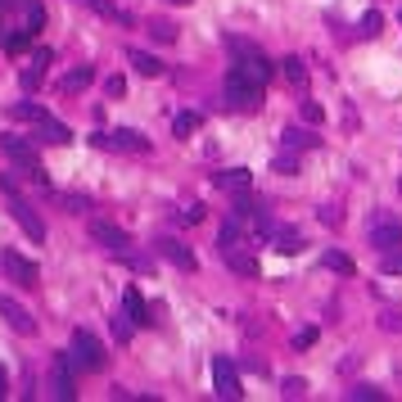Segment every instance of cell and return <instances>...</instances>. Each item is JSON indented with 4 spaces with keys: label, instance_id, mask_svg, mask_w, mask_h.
I'll use <instances>...</instances> for the list:
<instances>
[{
    "label": "cell",
    "instance_id": "1",
    "mask_svg": "<svg viewBox=\"0 0 402 402\" xmlns=\"http://www.w3.org/2000/svg\"><path fill=\"white\" fill-rule=\"evenodd\" d=\"M222 95H226V104H231L235 113H258V109H262V100H267V82L253 77L244 64H235V68L226 73Z\"/></svg>",
    "mask_w": 402,
    "mask_h": 402
},
{
    "label": "cell",
    "instance_id": "2",
    "mask_svg": "<svg viewBox=\"0 0 402 402\" xmlns=\"http://www.w3.org/2000/svg\"><path fill=\"white\" fill-rule=\"evenodd\" d=\"M0 149L9 154V163H18V172H23L27 181H36V186H45V168H41V154H36V145L27 136H14V131H5L0 136Z\"/></svg>",
    "mask_w": 402,
    "mask_h": 402
},
{
    "label": "cell",
    "instance_id": "3",
    "mask_svg": "<svg viewBox=\"0 0 402 402\" xmlns=\"http://www.w3.org/2000/svg\"><path fill=\"white\" fill-rule=\"evenodd\" d=\"M91 145H95V149H104V154H145L149 140H145V136H136V131H127V127H118V131H95Z\"/></svg>",
    "mask_w": 402,
    "mask_h": 402
},
{
    "label": "cell",
    "instance_id": "4",
    "mask_svg": "<svg viewBox=\"0 0 402 402\" xmlns=\"http://www.w3.org/2000/svg\"><path fill=\"white\" fill-rule=\"evenodd\" d=\"M73 352H54V362H50V394L59 398V402H73L77 398V385H73Z\"/></svg>",
    "mask_w": 402,
    "mask_h": 402
},
{
    "label": "cell",
    "instance_id": "5",
    "mask_svg": "<svg viewBox=\"0 0 402 402\" xmlns=\"http://www.w3.org/2000/svg\"><path fill=\"white\" fill-rule=\"evenodd\" d=\"M213 389H217V398H226V402H240L244 398L240 371H235L231 357H213Z\"/></svg>",
    "mask_w": 402,
    "mask_h": 402
},
{
    "label": "cell",
    "instance_id": "6",
    "mask_svg": "<svg viewBox=\"0 0 402 402\" xmlns=\"http://www.w3.org/2000/svg\"><path fill=\"white\" fill-rule=\"evenodd\" d=\"M86 231H91V240L100 244V248H109V253H127V248H131V235L122 231L118 222H104V217H91V226H86Z\"/></svg>",
    "mask_w": 402,
    "mask_h": 402
},
{
    "label": "cell",
    "instance_id": "7",
    "mask_svg": "<svg viewBox=\"0 0 402 402\" xmlns=\"http://www.w3.org/2000/svg\"><path fill=\"white\" fill-rule=\"evenodd\" d=\"M73 357H77L82 371H100L104 366V343L95 339L91 330H73Z\"/></svg>",
    "mask_w": 402,
    "mask_h": 402
},
{
    "label": "cell",
    "instance_id": "8",
    "mask_svg": "<svg viewBox=\"0 0 402 402\" xmlns=\"http://www.w3.org/2000/svg\"><path fill=\"white\" fill-rule=\"evenodd\" d=\"M0 267H5V276L18 285V290H32V285H36V276H41V271H36V262H32V258L14 253V248H5V253H0Z\"/></svg>",
    "mask_w": 402,
    "mask_h": 402
},
{
    "label": "cell",
    "instance_id": "9",
    "mask_svg": "<svg viewBox=\"0 0 402 402\" xmlns=\"http://www.w3.org/2000/svg\"><path fill=\"white\" fill-rule=\"evenodd\" d=\"M371 244H375L380 253H389V248H402V217L380 213L375 226H371Z\"/></svg>",
    "mask_w": 402,
    "mask_h": 402
},
{
    "label": "cell",
    "instance_id": "10",
    "mask_svg": "<svg viewBox=\"0 0 402 402\" xmlns=\"http://www.w3.org/2000/svg\"><path fill=\"white\" fill-rule=\"evenodd\" d=\"M0 317H5V325H9V330H18V334H36L32 312H27L18 299H9V294H0Z\"/></svg>",
    "mask_w": 402,
    "mask_h": 402
},
{
    "label": "cell",
    "instance_id": "11",
    "mask_svg": "<svg viewBox=\"0 0 402 402\" xmlns=\"http://www.w3.org/2000/svg\"><path fill=\"white\" fill-rule=\"evenodd\" d=\"M9 195H14V190H9ZM9 213H14V222H18V226H23V231H27V235H32V240H36V244H41V240H45V222H41V217H36V213H32V208H27V204H23V199H18V195H14V199H9Z\"/></svg>",
    "mask_w": 402,
    "mask_h": 402
},
{
    "label": "cell",
    "instance_id": "12",
    "mask_svg": "<svg viewBox=\"0 0 402 402\" xmlns=\"http://www.w3.org/2000/svg\"><path fill=\"white\" fill-rule=\"evenodd\" d=\"M213 186H217V190H226V195H248V190H253V172H244V168L213 172Z\"/></svg>",
    "mask_w": 402,
    "mask_h": 402
},
{
    "label": "cell",
    "instance_id": "13",
    "mask_svg": "<svg viewBox=\"0 0 402 402\" xmlns=\"http://www.w3.org/2000/svg\"><path fill=\"white\" fill-rule=\"evenodd\" d=\"M158 248V258H163V262H172V267H181V271H195V253H190V248L186 244H181V240H158L154 244Z\"/></svg>",
    "mask_w": 402,
    "mask_h": 402
},
{
    "label": "cell",
    "instance_id": "14",
    "mask_svg": "<svg viewBox=\"0 0 402 402\" xmlns=\"http://www.w3.org/2000/svg\"><path fill=\"white\" fill-rule=\"evenodd\" d=\"M32 127H36V140H45V145H64V140L73 136V131L64 127L59 118H50V113H41V118H36Z\"/></svg>",
    "mask_w": 402,
    "mask_h": 402
},
{
    "label": "cell",
    "instance_id": "15",
    "mask_svg": "<svg viewBox=\"0 0 402 402\" xmlns=\"http://www.w3.org/2000/svg\"><path fill=\"white\" fill-rule=\"evenodd\" d=\"M82 5L91 9V14H100V18H109V23H118V27H131V23H136V18H131L122 5H113V0H82Z\"/></svg>",
    "mask_w": 402,
    "mask_h": 402
},
{
    "label": "cell",
    "instance_id": "16",
    "mask_svg": "<svg viewBox=\"0 0 402 402\" xmlns=\"http://www.w3.org/2000/svg\"><path fill=\"white\" fill-rule=\"evenodd\" d=\"M50 59H54L50 50H36V54H32V64H27L23 77H18V82H23V91H36V86L45 82V64H50Z\"/></svg>",
    "mask_w": 402,
    "mask_h": 402
},
{
    "label": "cell",
    "instance_id": "17",
    "mask_svg": "<svg viewBox=\"0 0 402 402\" xmlns=\"http://www.w3.org/2000/svg\"><path fill=\"white\" fill-rule=\"evenodd\" d=\"M281 140H285V149H294V154H303V149H317V145H321L317 131H303V127H285Z\"/></svg>",
    "mask_w": 402,
    "mask_h": 402
},
{
    "label": "cell",
    "instance_id": "18",
    "mask_svg": "<svg viewBox=\"0 0 402 402\" xmlns=\"http://www.w3.org/2000/svg\"><path fill=\"white\" fill-rule=\"evenodd\" d=\"M321 267H325V271H334V276H357V262H352L343 248H325V253H321Z\"/></svg>",
    "mask_w": 402,
    "mask_h": 402
},
{
    "label": "cell",
    "instance_id": "19",
    "mask_svg": "<svg viewBox=\"0 0 402 402\" xmlns=\"http://www.w3.org/2000/svg\"><path fill=\"white\" fill-rule=\"evenodd\" d=\"M122 312H127L136 325H149V303L140 299V290H127V294H122Z\"/></svg>",
    "mask_w": 402,
    "mask_h": 402
},
{
    "label": "cell",
    "instance_id": "20",
    "mask_svg": "<svg viewBox=\"0 0 402 402\" xmlns=\"http://www.w3.org/2000/svg\"><path fill=\"white\" fill-rule=\"evenodd\" d=\"M127 59H131V68H136L140 77H163V64L154 59V54H145V50H127Z\"/></svg>",
    "mask_w": 402,
    "mask_h": 402
},
{
    "label": "cell",
    "instance_id": "21",
    "mask_svg": "<svg viewBox=\"0 0 402 402\" xmlns=\"http://www.w3.org/2000/svg\"><path fill=\"white\" fill-rule=\"evenodd\" d=\"M281 77L290 82L294 91H303V86H308V68H303V59H294V54H290V59L281 64Z\"/></svg>",
    "mask_w": 402,
    "mask_h": 402
},
{
    "label": "cell",
    "instance_id": "22",
    "mask_svg": "<svg viewBox=\"0 0 402 402\" xmlns=\"http://www.w3.org/2000/svg\"><path fill=\"white\" fill-rule=\"evenodd\" d=\"M91 82H95V68H91V64H82V68H73L68 77H64V91H68V95H77V91H86Z\"/></svg>",
    "mask_w": 402,
    "mask_h": 402
},
{
    "label": "cell",
    "instance_id": "23",
    "mask_svg": "<svg viewBox=\"0 0 402 402\" xmlns=\"http://www.w3.org/2000/svg\"><path fill=\"white\" fill-rule=\"evenodd\" d=\"M226 262H231V271H240V276H258V258H253V253L231 248V253H226Z\"/></svg>",
    "mask_w": 402,
    "mask_h": 402
},
{
    "label": "cell",
    "instance_id": "24",
    "mask_svg": "<svg viewBox=\"0 0 402 402\" xmlns=\"http://www.w3.org/2000/svg\"><path fill=\"white\" fill-rule=\"evenodd\" d=\"M271 240H276V244H271L276 253H299V248H303V235H299V231H276Z\"/></svg>",
    "mask_w": 402,
    "mask_h": 402
},
{
    "label": "cell",
    "instance_id": "25",
    "mask_svg": "<svg viewBox=\"0 0 402 402\" xmlns=\"http://www.w3.org/2000/svg\"><path fill=\"white\" fill-rule=\"evenodd\" d=\"M199 122H204V118H199V113H177V118H172V131H177V136H195V131H199Z\"/></svg>",
    "mask_w": 402,
    "mask_h": 402
},
{
    "label": "cell",
    "instance_id": "26",
    "mask_svg": "<svg viewBox=\"0 0 402 402\" xmlns=\"http://www.w3.org/2000/svg\"><path fill=\"white\" fill-rule=\"evenodd\" d=\"M362 36H380L385 32V14H375V9H366V14H362V27H357Z\"/></svg>",
    "mask_w": 402,
    "mask_h": 402
},
{
    "label": "cell",
    "instance_id": "27",
    "mask_svg": "<svg viewBox=\"0 0 402 402\" xmlns=\"http://www.w3.org/2000/svg\"><path fill=\"white\" fill-rule=\"evenodd\" d=\"M32 36H36V27H23V32H14V36L5 41V50H9V54H23L27 45H32Z\"/></svg>",
    "mask_w": 402,
    "mask_h": 402
},
{
    "label": "cell",
    "instance_id": "28",
    "mask_svg": "<svg viewBox=\"0 0 402 402\" xmlns=\"http://www.w3.org/2000/svg\"><path fill=\"white\" fill-rule=\"evenodd\" d=\"M131 325H136V321H131V317H127V312H122V317H113V321H109V330H113V339H118V343H131Z\"/></svg>",
    "mask_w": 402,
    "mask_h": 402
},
{
    "label": "cell",
    "instance_id": "29",
    "mask_svg": "<svg viewBox=\"0 0 402 402\" xmlns=\"http://www.w3.org/2000/svg\"><path fill=\"white\" fill-rule=\"evenodd\" d=\"M348 398H352V402H357V398H362V402H385V389H375V385H352Z\"/></svg>",
    "mask_w": 402,
    "mask_h": 402
},
{
    "label": "cell",
    "instance_id": "30",
    "mask_svg": "<svg viewBox=\"0 0 402 402\" xmlns=\"http://www.w3.org/2000/svg\"><path fill=\"white\" fill-rule=\"evenodd\" d=\"M380 271H385V276H402V248H389V253L380 258Z\"/></svg>",
    "mask_w": 402,
    "mask_h": 402
},
{
    "label": "cell",
    "instance_id": "31",
    "mask_svg": "<svg viewBox=\"0 0 402 402\" xmlns=\"http://www.w3.org/2000/svg\"><path fill=\"white\" fill-rule=\"evenodd\" d=\"M149 36H154V41H177V27H172L168 18H154V23H149Z\"/></svg>",
    "mask_w": 402,
    "mask_h": 402
},
{
    "label": "cell",
    "instance_id": "32",
    "mask_svg": "<svg viewBox=\"0 0 402 402\" xmlns=\"http://www.w3.org/2000/svg\"><path fill=\"white\" fill-rule=\"evenodd\" d=\"M9 113H14V118H23V122H36V118H41L45 109H41V104H27V100H23V104H14Z\"/></svg>",
    "mask_w": 402,
    "mask_h": 402
},
{
    "label": "cell",
    "instance_id": "33",
    "mask_svg": "<svg viewBox=\"0 0 402 402\" xmlns=\"http://www.w3.org/2000/svg\"><path fill=\"white\" fill-rule=\"evenodd\" d=\"M271 172H281V177H294V172H299V158H294V149L276 158V163H271Z\"/></svg>",
    "mask_w": 402,
    "mask_h": 402
},
{
    "label": "cell",
    "instance_id": "34",
    "mask_svg": "<svg viewBox=\"0 0 402 402\" xmlns=\"http://www.w3.org/2000/svg\"><path fill=\"white\" fill-rule=\"evenodd\" d=\"M59 204H64V213H86V208H91V199H86V195H64Z\"/></svg>",
    "mask_w": 402,
    "mask_h": 402
},
{
    "label": "cell",
    "instance_id": "35",
    "mask_svg": "<svg viewBox=\"0 0 402 402\" xmlns=\"http://www.w3.org/2000/svg\"><path fill=\"white\" fill-rule=\"evenodd\" d=\"M317 343V325H303L299 334H294V348H312Z\"/></svg>",
    "mask_w": 402,
    "mask_h": 402
},
{
    "label": "cell",
    "instance_id": "36",
    "mask_svg": "<svg viewBox=\"0 0 402 402\" xmlns=\"http://www.w3.org/2000/svg\"><path fill=\"white\" fill-rule=\"evenodd\" d=\"M380 330H389V334H402V312H385V317H380Z\"/></svg>",
    "mask_w": 402,
    "mask_h": 402
},
{
    "label": "cell",
    "instance_id": "37",
    "mask_svg": "<svg viewBox=\"0 0 402 402\" xmlns=\"http://www.w3.org/2000/svg\"><path fill=\"white\" fill-rule=\"evenodd\" d=\"M303 394H308V380H299V375L285 380V398H303Z\"/></svg>",
    "mask_w": 402,
    "mask_h": 402
},
{
    "label": "cell",
    "instance_id": "38",
    "mask_svg": "<svg viewBox=\"0 0 402 402\" xmlns=\"http://www.w3.org/2000/svg\"><path fill=\"white\" fill-rule=\"evenodd\" d=\"M104 91H109V95H113V100H118V95H122V91H127V82H122V77H118V73H113V77H104Z\"/></svg>",
    "mask_w": 402,
    "mask_h": 402
},
{
    "label": "cell",
    "instance_id": "39",
    "mask_svg": "<svg viewBox=\"0 0 402 402\" xmlns=\"http://www.w3.org/2000/svg\"><path fill=\"white\" fill-rule=\"evenodd\" d=\"M303 118H308V122H321V104H312V100H303Z\"/></svg>",
    "mask_w": 402,
    "mask_h": 402
},
{
    "label": "cell",
    "instance_id": "40",
    "mask_svg": "<svg viewBox=\"0 0 402 402\" xmlns=\"http://www.w3.org/2000/svg\"><path fill=\"white\" fill-rule=\"evenodd\" d=\"M195 222H204V204H195V208H186V226H195Z\"/></svg>",
    "mask_w": 402,
    "mask_h": 402
},
{
    "label": "cell",
    "instance_id": "41",
    "mask_svg": "<svg viewBox=\"0 0 402 402\" xmlns=\"http://www.w3.org/2000/svg\"><path fill=\"white\" fill-rule=\"evenodd\" d=\"M5 394H9V371L0 366V398H5Z\"/></svg>",
    "mask_w": 402,
    "mask_h": 402
},
{
    "label": "cell",
    "instance_id": "42",
    "mask_svg": "<svg viewBox=\"0 0 402 402\" xmlns=\"http://www.w3.org/2000/svg\"><path fill=\"white\" fill-rule=\"evenodd\" d=\"M0 5H23V0H0Z\"/></svg>",
    "mask_w": 402,
    "mask_h": 402
},
{
    "label": "cell",
    "instance_id": "43",
    "mask_svg": "<svg viewBox=\"0 0 402 402\" xmlns=\"http://www.w3.org/2000/svg\"><path fill=\"white\" fill-rule=\"evenodd\" d=\"M172 5H190V0H172Z\"/></svg>",
    "mask_w": 402,
    "mask_h": 402
},
{
    "label": "cell",
    "instance_id": "44",
    "mask_svg": "<svg viewBox=\"0 0 402 402\" xmlns=\"http://www.w3.org/2000/svg\"><path fill=\"white\" fill-rule=\"evenodd\" d=\"M0 41H9V36H5V32H0Z\"/></svg>",
    "mask_w": 402,
    "mask_h": 402
},
{
    "label": "cell",
    "instance_id": "45",
    "mask_svg": "<svg viewBox=\"0 0 402 402\" xmlns=\"http://www.w3.org/2000/svg\"><path fill=\"white\" fill-rule=\"evenodd\" d=\"M398 190H402V186H398Z\"/></svg>",
    "mask_w": 402,
    "mask_h": 402
},
{
    "label": "cell",
    "instance_id": "46",
    "mask_svg": "<svg viewBox=\"0 0 402 402\" xmlns=\"http://www.w3.org/2000/svg\"><path fill=\"white\" fill-rule=\"evenodd\" d=\"M398 18H402V14H398Z\"/></svg>",
    "mask_w": 402,
    "mask_h": 402
}]
</instances>
